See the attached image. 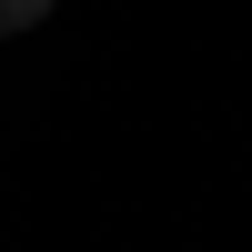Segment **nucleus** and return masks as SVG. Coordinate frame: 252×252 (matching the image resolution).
Segmentation results:
<instances>
[{
  "label": "nucleus",
  "mask_w": 252,
  "mask_h": 252,
  "mask_svg": "<svg viewBox=\"0 0 252 252\" xmlns=\"http://www.w3.org/2000/svg\"><path fill=\"white\" fill-rule=\"evenodd\" d=\"M51 20V0H0V40H20V31H40Z\"/></svg>",
  "instance_id": "f257e3e1"
}]
</instances>
